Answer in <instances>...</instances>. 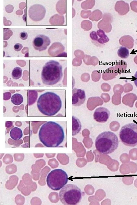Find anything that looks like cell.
Listing matches in <instances>:
<instances>
[{
	"label": "cell",
	"instance_id": "obj_18",
	"mask_svg": "<svg viewBox=\"0 0 137 205\" xmlns=\"http://www.w3.org/2000/svg\"><path fill=\"white\" fill-rule=\"evenodd\" d=\"M99 38L98 40V42L101 44H104L109 42V39L106 35L105 32L101 30H99L96 32Z\"/></svg>",
	"mask_w": 137,
	"mask_h": 205
},
{
	"label": "cell",
	"instance_id": "obj_23",
	"mask_svg": "<svg viewBox=\"0 0 137 205\" xmlns=\"http://www.w3.org/2000/svg\"><path fill=\"white\" fill-rule=\"evenodd\" d=\"M103 20L107 21V22L112 23L113 21V17L110 13H105L103 15Z\"/></svg>",
	"mask_w": 137,
	"mask_h": 205
},
{
	"label": "cell",
	"instance_id": "obj_1",
	"mask_svg": "<svg viewBox=\"0 0 137 205\" xmlns=\"http://www.w3.org/2000/svg\"><path fill=\"white\" fill-rule=\"evenodd\" d=\"M38 137L40 141L47 147H56L62 144L65 138L63 129L60 125L49 121L41 126Z\"/></svg>",
	"mask_w": 137,
	"mask_h": 205
},
{
	"label": "cell",
	"instance_id": "obj_22",
	"mask_svg": "<svg viewBox=\"0 0 137 205\" xmlns=\"http://www.w3.org/2000/svg\"><path fill=\"white\" fill-rule=\"evenodd\" d=\"M22 70L21 68L16 67L12 71V76L13 79H19L22 76Z\"/></svg>",
	"mask_w": 137,
	"mask_h": 205
},
{
	"label": "cell",
	"instance_id": "obj_8",
	"mask_svg": "<svg viewBox=\"0 0 137 205\" xmlns=\"http://www.w3.org/2000/svg\"><path fill=\"white\" fill-rule=\"evenodd\" d=\"M46 13L45 7L41 4L34 5L29 9V17L31 19L34 21H41L44 19Z\"/></svg>",
	"mask_w": 137,
	"mask_h": 205
},
{
	"label": "cell",
	"instance_id": "obj_17",
	"mask_svg": "<svg viewBox=\"0 0 137 205\" xmlns=\"http://www.w3.org/2000/svg\"><path fill=\"white\" fill-rule=\"evenodd\" d=\"M28 104L29 106L34 104L38 98V93L35 90H30L28 91Z\"/></svg>",
	"mask_w": 137,
	"mask_h": 205
},
{
	"label": "cell",
	"instance_id": "obj_21",
	"mask_svg": "<svg viewBox=\"0 0 137 205\" xmlns=\"http://www.w3.org/2000/svg\"><path fill=\"white\" fill-rule=\"evenodd\" d=\"M118 56L122 58H127L130 55L129 50L125 47H121L117 51Z\"/></svg>",
	"mask_w": 137,
	"mask_h": 205
},
{
	"label": "cell",
	"instance_id": "obj_2",
	"mask_svg": "<svg viewBox=\"0 0 137 205\" xmlns=\"http://www.w3.org/2000/svg\"><path fill=\"white\" fill-rule=\"evenodd\" d=\"M62 106L60 97L51 92H46L40 95L37 102V106L39 111L49 116L56 115L60 110Z\"/></svg>",
	"mask_w": 137,
	"mask_h": 205
},
{
	"label": "cell",
	"instance_id": "obj_14",
	"mask_svg": "<svg viewBox=\"0 0 137 205\" xmlns=\"http://www.w3.org/2000/svg\"><path fill=\"white\" fill-rule=\"evenodd\" d=\"M81 121L74 116H72V135H78L81 131Z\"/></svg>",
	"mask_w": 137,
	"mask_h": 205
},
{
	"label": "cell",
	"instance_id": "obj_20",
	"mask_svg": "<svg viewBox=\"0 0 137 205\" xmlns=\"http://www.w3.org/2000/svg\"><path fill=\"white\" fill-rule=\"evenodd\" d=\"M23 101V98L22 95L19 94H15L11 97L12 103L16 105H20Z\"/></svg>",
	"mask_w": 137,
	"mask_h": 205
},
{
	"label": "cell",
	"instance_id": "obj_4",
	"mask_svg": "<svg viewBox=\"0 0 137 205\" xmlns=\"http://www.w3.org/2000/svg\"><path fill=\"white\" fill-rule=\"evenodd\" d=\"M119 145L117 136L110 131L101 133L98 136L95 141V146L100 153L108 154L116 150Z\"/></svg>",
	"mask_w": 137,
	"mask_h": 205
},
{
	"label": "cell",
	"instance_id": "obj_32",
	"mask_svg": "<svg viewBox=\"0 0 137 205\" xmlns=\"http://www.w3.org/2000/svg\"><path fill=\"white\" fill-rule=\"evenodd\" d=\"M134 78H135V79L134 80V82L135 84L137 87V71L134 75Z\"/></svg>",
	"mask_w": 137,
	"mask_h": 205
},
{
	"label": "cell",
	"instance_id": "obj_15",
	"mask_svg": "<svg viewBox=\"0 0 137 205\" xmlns=\"http://www.w3.org/2000/svg\"><path fill=\"white\" fill-rule=\"evenodd\" d=\"M98 28L106 33H109L112 30V25L110 23L104 20H101L98 23Z\"/></svg>",
	"mask_w": 137,
	"mask_h": 205
},
{
	"label": "cell",
	"instance_id": "obj_16",
	"mask_svg": "<svg viewBox=\"0 0 137 205\" xmlns=\"http://www.w3.org/2000/svg\"><path fill=\"white\" fill-rule=\"evenodd\" d=\"M10 134L11 138L16 141L21 139L23 135L22 130L18 127H14L11 129Z\"/></svg>",
	"mask_w": 137,
	"mask_h": 205
},
{
	"label": "cell",
	"instance_id": "obj_13",
	"mask_svg": "<svg viewBox=\"0 0 137 205\" xmlns=\"http://www.w3.org/2000/svg\"><path fill=\"white\" fill-rule=\"evenodd\" d=\"M133 38L129 35H125L120 38L119 41V44L123 47L128 49L133 48L134 46Z\"/></svg>",
	"mask_w": 137,
	"mask_h": 205
},
{
	"label": "cell",
	"instance_id": "obj_19",
	"mask_svg": "<svg viewBox=\"0 0 137 205\" xmlns=\"http://www.w3.org/2000/svg\"><path fill=\"white\" fill-rule=\"evenodd\" d=\"M103 15L101 10L96 9L92 12L89 19L92 21H98L102 19Z\"/></svg>",
	"mask_w": 137,
	"mask_h": 205
},
{
	"label": "cell",
	"instance_id": "obj_31",
	"mask_svg": "<svg viewBox=\"0 0 137 205\" xmlns=\"http://www.w3.org/2000/svg\"><path fill=\"white\" fill-rule=\"evenodd\" d=\"M131 156H132V159L136 160L137 159V150L133 151L132 153H130Z\"/></svg>",
	"mask_w": 137,
	"mask_h": 205
},
{
	"label": "cell",
	"instance_id": "obj_9",
	"mask_svg": "<svg viewBox=\"0 0 137 205\" xmlns=\"http://www.w3.org/2000/svg\"><path fill=\"white\" fill-rule=\"evenodd\" d=\"M51 43L48 37L43 35L37 36L33 41V46L35 50L39 51H43L47 49Z\"/></svg>",
	"mask_w": 137,
	"mask_h": 205
},
{
	"label": "cell",
	"instance_id": "obj_11",
	"mask_svg": "<svg viewBox=\"0 0 137 205\" xmlns=\"http://www.w3.org/2000/svg\"><path fill=\"white\" fill-rule=\"evenodd\" d=\"M110 115V111L106 108L103 107L98 108L94 113V119L97 122L105 123L109 119Z\"/></svg>",
	"mask_w": 137,
	"mask_h": 205
},
{
	"label": "cell",
	"instance_id": "obj_3",
	"mask_svg": "<svg viewBox=\"0 0 137 205\" xmlns=\"http://www.w3.org/2000/svg\"><path fill=\"white\" fill-rule=\"evenodd\" d=\"M63 76L62 66L57 61L50 60L43 67L41 78L45 85H54L61 81Z\"/></svg>",
	"mask_w": 137,
	"mask_h": 205
},
{
	"label": "cell",
	"instance_id": "obj_10",
	"mask_svg": "<svg viewBox=\"0 0 137 205\" xmlns=\"http://www.w3.org/2000/svg\"><path fill=\"white\" fill-rule=\"evenodd\" d=\"M86 94L84 90L74 88L72 91V104L79 106L84 104L86 100Z\"/></svg>",
	"mask_w": 137,
	"mask_h": 205
},
{
	"label": "cell",
	"instance_id": "obj_5",
	"mask_svg": "<svg viewBox=\"0 0 137 205\" xmlns=\"http://www.w3.org/2000/svg\"><path fill=\"white\" fill-rule=\"evenodd\" d=\"M60 201L64 205H76L82 197L81 189L76 185L67 184L61 189L59 194Z\"/></svg>",
	"mask_w": 137,
	"mask_h": 205
},
{
	"label": "cell",
	"instance_id": "obj_30",
	"mask_svg": "<svg viewBox=\"0 0 137 205\" xmlns=\"http://www.w3.org/2000/svg\"><path fill=\"white\" fill-rule=\"evenodd\" d=\"M11 94L10 92H7L4 94V101H8L11 97Z\"/></svg>",
	"mask_w": 137,
	"mask_h": 205
},
{
	"label": "cell",
	"instance_id": "obj_28",
	"mask_svg": "<svg viewBox=\"0 0 137 205\" xmlns=\"http://www.w3.org/2000/svg\"><path fill=\"white\" fill-rule=\"evenodd\" d=\"M20 38L22 40H25L27 39V37H28V34L27 32H22L20 33Z\"/></svg>",
	"mask_w": 137,
	"mask_h": 205
},
{
	"label": "cell",
	"instance_id": "obj_27",
	"mask_svg": "<svg viewBox=\"0 0 137 205\" xmlns=\"http://www.w3.org/2000/svg\"><path fill=\"white\" fill-rule=\"evenodd\" d=\"M23 48V46L22 44H19V43H17V44H15L14 47V49L16 51H19Z\"/></svg>",
	"mask_w": 137,
	"mask_h": 205
},
{
	"label": "cell",
	"instance_id": "obj_26",
	"mask_svg": "<svg viewBox=\"0 0 137 205\" xmlns=\"http://www.w3.org/2000/svg\"><path fill=\"white\" fill-rule=\"evenodd\" d=\"M131 7L134 11L137 12V1H134L130 3Z\"/></svg>",
	"mask_w": 137,
	"mask_h": 205
},
{
	"label": "cell",
	"instance_id": "obj_12",
	"mask_svg": "<svg viewBox=\"0 0 137 205\" xmlns=\"http://www.w3.org/2000/svg\"><path fill=\"white\" fill-rule=\"evenodd\" d=\"M129 6L128 4L123 1H118L115 5V10L121 15H125L129 11Z\"/></svg>",
	"mask_w": 137,
	"mask_h": 205
},
{
	"label": "cell",
	"instance_id": "obj_7",
	"mask_svg": "<svg viewBox=\"0 0 137 205\" xmlns=\"http://www.w3.org/2000/svg\"><path fill=\"white\" fill-rule=\"evenodd\" d=\"M120 140L124 145L134 147L137 145V124L130 123L123 126L119 134Z\"/></svg>",
	"mask_w": 137,
	"mask_h": 205
},
{
	"label": "cell",
	"instance_id": "obj_24",
	"mask_svg": "<svg viewBox=\"0 0 137 205\" xmlns=\"http://www.w3.org/2000/svg\"><path fill=\"white\" fill-rule=\"evenodd\" d=\"M83 23V28L86 30H91L92 28V23L89 21H84Z\"/></svg>",
	"mask_w": 137,
	"mask_h": 205
},
{
	"label": "cell",
	"instance_id": "obj_29",
	"mask_svg": "<svg viewBox=\"0 0 137 205\" xmlns=\"http://www.w3.org/2000/svg\"><path fill=\"white\" fill-rule=\"evenodd\" d=\"M98 71L96 70L93 72V74L94 75V76H93V80L94 81H95V78H98V81H99L100 79V78L101 77V74L99 73H98Z\"/></svg>",
	"mask_w": 137,
	"mask_h": 205
},
{
	"label": "cell",
	"instance_id": "obj_25",
	"mask_svg": "<svg viewBox=\"0 0 137 205\" xmlns=\"http://www.w3.org/2000/svg\"><path fill=\"white\" fill-rule=\"evenodd\" d=\"M90 36V38L94 41H98V40L99 39L97 34L96 32L93 31L91 32Z\"/></svg>",
	"mask_w": 137,
	"mask_h": 205
},
{
	"label": "cell",
	"instance_id": "obj_6",
	"mask_svg": "<svg viewBox=\"0 0 137 205\" xmlns=\"http://www.w3.org/2000/svg\"><path fill=\"white\" fill-rule=\"evenodd\" d=\"M68 176L67 172L61 169L51 171L47 178L48 186L54 191H59L67 184Z\"/></svg>",
	"mask_w": 137,
	"mask_h": 205
}]
</instances>
